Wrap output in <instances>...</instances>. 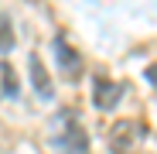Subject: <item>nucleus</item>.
<instances>
[{
  "instance_id": "obj_1",
  "label": "nucleus",
  "mask_w": 157,
  "mask_h": 154,
  "mask_svg": "<svg viewBox=\"0 0 157 154\" xmlns=\"http://www.w3.org/2000/svg\"><path fill=\"white\" fill-rule=\"evenodd\" d=\"M55 144L62 147V154H89V134L72 113L58 116V130H55Z\"/></svg>"
},
{
  "instance_id": "obj_2",
  "label": "nucleus",
  "mask_w": 157,
  "mask_h": 154,
  "mask_svg": "<svg viewBox=\"0 0 157 154\" xmlns=\"http://www.w3.org/2000/svg\"><path fill=\"white\" fill-rule=\"evenodd\" d=\"M123 93H126L123 82L109 79V75H96L92 79V106L102 110V113H109V110H116V103L123 99Z\"/></svg>"
},
{
  "instance_id": "obj_3",
  "label": "nucleus",
  "mask_w": 157,
  "mask_h": 154,
  "mask_svg": "<svg viewBox=\"0 0 157 154\" xmlns=\"http://www.w3.org/2000/svg\"><path fill=\"white\" fill-rule=\"evenodd\" d=\"M51 51H55V58H58V65H62V72H65V79L68 82H75V79H82V55H78V51L58 34L55 41H51Z\"/></svg>"
},
{
  "instance_id": "obj_4",
  "label": "nucleus",
  "mask_w": 157,
  "mask_h": 154,
  "mask_svg": "<svg viewBox=\"0 0 157 154\" xmlns=\"http://www.w3.org/2000/svg\"><path fill=\"white\" fill-rule=\"evenodd\" d=\"M28 69H31L34 93H38L41 99H51V96H55V86H51V75L44 72V65H41V55H38V51H31V55H28Z\"/></svg>"
},
{
  "instance_id": "obj_5",
  "label": "nucleus",
  "mask_w": 157,
  "mask_h": 154,
  "mask_svg": "<svg viewBox=\"0 0 157 154\" xmlns=\"http://www.w3.org/2000/svg\"><path fill=\"white\" fill-rule=\"evenodd\" d=\"M140 123H116L113 127V147L116 151H130L137 140H140Z\"/></svg>"
},
{
  "instance_id": "obj_6",
  "label": "nucleus",
  "mask_w": 157,
  "mask_h": 154,
  "mask_svg": "<svg viewBox=\"0 0 157 154\" xmlns=\"http://www.w3.org/2000/svg\"><path fill=\"white\" fill-rule=\"evenodd\" d=\"M0 79H4V96L7 99H17L21 96V82H17V72L10 62H0Z\"/></svg>"
},
{
  "instance_id": "obj_7",
  "label": "nucleus",
  "mask_w": 157,
  "mask_h": 154,
  "mask_svg": "<svg viewBox=\"0 0 157 154\" xmlns=\"http://www.w3.org/2000/svg\"><path fill=\"white\" fill-rule=\"evenodd\" d=\"M10 48H14V24L0 17V51H10Z\"/></svg>"
},
{
  "instance_id": "obj_8",
  "label": "nucleus",
  "mask_w": 157,
  "mask_h": 154,
  "mask_svg": "<svg viewBox=\"0 0 157 154\" xmlns=\"http://www.w3.org/2000/svg\"><path fill=\"white\" fill-rule=\"evenodd\" d=\"M147 82L157 86V65H147Z\"/></svg>"
}]
</instances>
